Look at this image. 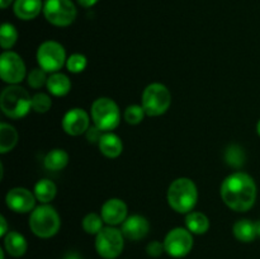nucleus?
<instances>
[{
	"label": "nucleus",
	"mask_w": 260,
	"mask_h": 259,
	"mask_svg": "<svg viewBox=\"0 0 260 259\" xmlns=\"http://www.w3.org/2000/svg\"><path fill=\"white\" fill-rule=\"evenodd\" d=\"M220 195L229 208L236 212H246L255 203V180L248 173L235 172L223 179Z\"/></svg>",
	"instance_id": "nucleus-1"
},
{
	"label": "nucleus",
	"mask_w": 260,
	"mask_h": 259,
	"mask_svg": "<svg viewBox=\"0 0 260 259\" xmlns=\"http://www.w3.org/2000/svg\"><path fill=\"white\" fill-rule=\"evenodd\" d=\"M197 201V185L189 178H178L168 188V203L178 213L192 212Z\"/></svg>",
	"instance_id": "nucleus-2"
},
{
	"label": "nucleus",
	"mask_w": 260,
	"mask_h": 259,
	"mask_svg": "<svg viewBox=\"0 0 260 259\" xmlns=\"http://www.w3.org/2000/svg\"><path fill=\"white\" fill-rule=\"evenodd\" d=\"M0 108L3 113L12 119L27 116L32 109V96L22 86L9 85L0 94Z\"/></svg>",
	"instance_id": "nucleus-3"
},
{
	"label": "nucleus",
	"mask_w": 260,
	"mask_h": 259,
	"mask_svg": "<svg viewBox=\"0 0 260 259\" xmlns=\"http://www.w3.org/2000/svg\"><path fill=\"white\" fill-rule=\"evenodd\" d=\"M60 215L48 203H42L30 212L29 228L32 233L38 238H52L60 230Z\"/></svg>",
	"instance_id": "nucleus-4"
},
{
	"label": "nucleus",
	"mask_w": 260,
	"mask_h": 259,
	"mask_svg": "<svg viewBox=\"0 0 260 259\" xmlns=\"http://www.w3.org/2000/svg\"><path fill=\"white\" fill-rule=\"evenodd\" d=\"M91 119L103 132H111L121 122V111L113 99L102 96L91 104Z\"/></svg>",
	"instance_id": "nucleus-5"
},
{
	"label": "nucleus",
	"mask_w": 260,
	"mask_h": 259,
	"mask_svg": "<svg viewBox=\"0 0 260 259\" xmlns=\"http://www.w3.org/2000/svg\"><path fill=\"white\" fill-rule=\"evenodd\" d=\"M142 107L147 116L157 117L164 114L172 104V94L161 83H152L142 93Z\"/></svg>",
	"instance_id": "nucleus-6"
},
{
	"label": "nucleus",
	"mask_w": 260,
	"mask_h": 259,
	"mask_svg": "<svg viewBox=\"0 0 260 259\" xmlns=\"http://www.w3.org/2000/svg\"><path fill=\"white\" fill-rule=\"evenodd\" d=\"M124 246V236L114 226L103 228L95 235V249L104 259H116Z\"/></svg>",
	"instance_id": "nucleus-7"
},
{
	"label": "nucleus",
	"mask_w": 260,
	"mask_h": 259,
	"mask_svg": "<svg viewBox=\"0 0 260 259\" xmlns=\"http://www.w3.org/2000/svg\"><path fill=\"white\" fill-rule=\"evenodd\" d=\"M78 10L71 0H46L43 15L46 20L56 27H68L75 20Z\"/></svg>",
	"instance_id": "nucleus-8"
},
{
	"label": "nucleus",
	"mask_w": 260,
	"mask_h": 259,
	"mask_svg": "<svg viewBox=\"0 0 260 259\" xmlns=\"http://www.w3.org/2000/svg\"><path fill=\"white\" fill-rule=\"evenodd\" d=\"M36 57L40 68L51 74L57 73L68 60L63 46L56 41H45L41 43Z\"/></svg>",
	"instance_id": "nucleus-9"
},
{
	"label": "nucleus",
	"mask_w": 260,
	"mask_h": 259,
	"mask_svg": "<svg viewBox=\"0 0 260 259\" xmlns=\"http://www.w3.org/2000/svg\"><path fill=\"white\" fill-rule=\"evenodd\" d=\"M165 251L173 258H183L188 255L193 248L192 233L187 228L172 229L164 239Z\"/></svg>",
	"instance_id": "nucleus-10"
},
{
	"label": "nucleus",
	"mask_w": 260,
	"mask_h": 259,
	"mask_svg": "<svg viewBox=\"0 0 260 259\" xmlns=\"http://www.w3.org/2000/svg\"><path fill=\"white\" fill-rule=\"evenodd\" d=\"M0 76L4 83L17 85L25 78L23 58L13 51H4L0 56Z\"/></svg>",
	"instance_id": "nucleus-11"
},
{
	"label": "nucleus",
	"mask_w": 260,
	"mask_h": 259,
	"mask_svg": "<svg viewBox=\"0 0 260 259\" xmlns=\"http://www.w3.org/2000/svg\"><path fill=\"white\" fill-rule=\"evenodd\" d=\"M35 193L23 187H15L8 190L5 196V203L12 211L17 213H27L36 208Z\"/></svg>",
	"instance_id": "nucleus-12"
},
{
	"label": "nucleus",
	"mask_w": 260,
	"mask_h": 259,
	"mask_svg": "<svg viewBox=\"0 0 260 259\" xmlns=\"http://www.w3.org/2000/svg\"><path fill=\"white\" fill-rule=\"evenodd\" d=\"M90 127L89 114L83 108H73L63 114L62 128L70 136H80Z\"/></svg>",
	"instance_id": "nucleus-13"
},
{
	"label": "nucleus",
	"mask_w": 260,
	"mask_h": 259,
	"mask_svg": "<svg viewBox=\"0 0 260 259\" xmlns=\"http://www.w3.org/2000/svg\"><path fill=\"white\" fill-rule=\"evenodd\" d=\"M101 215L108 226L122 225L127 216V205L119 198H111L103 203Z\"/></svg>",
	"instance_id": "nucleus-14"
},
{
	"label": "nucleus",
	"mask_w": 260,
	"mask_h": 259,
	"mask_svg": "<svg viewBox=\"0 0 260 259\" xmlns=\"http://www.w3.org/2000/svg\"><path fill=\"white\" fill-rule=\"evenodd\" d=\"M121 231L124 238L128 239V240H141L149 234L150 223L144 216L131 215L123 221Z\"/></svg>",
	"instance_id": "nucleus-15"
},
{
	"label": "nucleus",
	"mask_w": 260,
	"mask_h": 259,
	"mask_svg": "<svg viewBox=\"0 0 260 259\" xmlns=\"http://www.w3.org/2000/svg\"><path fill=\"white\" fill-rule=\"evenodd\" d=\"M13 10L19 19L30 20L43 12V3L42 0H15Z\"/></svg>",
	"instance_id": "nucleus-16"
},
{
	"label": "nucleus",
	"mask_w": 260,
	"mask_h": 259,
	"mask_svg": "<svg viewBox=\"0 0 260 259\" xmlns=\"http://www.w3.org/2000/svg\"><path fill=\"white\" fill-rule=\"evenodd\" d=\"M98 146L102 154L109 159H116L123 151L122 140L113 132H104L102 139L99 140Z\"/></svg>",
	"instance_id": "nucleus-17"
},
{
	"label": "nucleus",
	"mask_w": 260,
	"mask_h": 259,
	"mask_svg": "<svg viewBox=\"0 0 260 259\" xmlns=\"http://www.w3.org/2000/svg\"><path fill=\"white\" fill-rule=\"evenodd\" d=\"M4 248L12 256L19 258L27 251L28 244L24 236L17 231H9L4 236Z\"/></svg>",
	"instance_id": "nucleus-18"
},
{
	"label": "nucleus",
	"mask_w": 260,
	"mask_h": 259,
	"mask_svg": "<svg viewBox=\"0 0 260 259\" xmlns=\"http://www.w3.org/2000/svg\"><path fill=\"white\" fill-rule=\"evenodd\" d=\"M47 90L55 96H65L71 90V81L62 73H53L47 79Z\"/></svg>",
	"instance_id": "nucleus-19"
},
{
	"label": "nucleus",
	"mask_w": 260,
	"mask_h": 259,
	"mask_svg": "<svg viewBox=\"0 0 260 259\" xmlns=\"http://www.w3.org/2000/svg\"><path fill=\"white\" fill-rule=\"evenodd\" d=\"M233 233L238 240L243 241V243H250L258 236L256 222H253L248 218L236 221L233 226Z\"/></svg>",
	"instance_id": "nucleus-20"
},
{
	"label": "nucleus",
	"mask_w": 260,
	"mask_h": 259,
	"mask_svg": "<svg viewBox=\"0 0 260 259\" xmlns=\"http://www.w3.org/2000/svg\"><path fill=\"white\" fill-rule=\"evenodd\" d=\"M185 228L196 235L206 234L210 229V220L207 216L198 211H192L185 216Z\"/></svg>",
	"instance_id": "nucleus-21"
},
{
	"label": "nucleus",
	"mask_w": 260,
	"mask_h": 259,
	"mask_svg": "<svg viewBox=\"0 0 260 259\" xmlns=\"http://www.w3.org/2000/svg\"><path fill=\"white\" fill-rule=\"evenodd\" d=\"M69 164V154L63 149H53L47 152L43 160L46 169L58 172Z\"/></svg>",
	"instance_id": "nucleus-22"
},
{
	"label": "nucleus",
	"mask_w": 260,
	"mask_h": 259,
	"mask_svg": "<svg viewBox=\"0 0 260 259\" xmlns=\"http://www.w3.org/2000/svg\"><path fill=\"white\" fill-rule=\"evenodd\" d=\"M18 142V132L12 124L2 122L0 123V152L7 154L14 149Z\"/></svg>",
	"instance_id": "nucleus-23"
},
{
	"label": "nucleus",
	"mask_w": 260,
	"mask_h": 259,
	"mask_svg": "<svg viewBox=\"0 0 260 259\" xmlns=\"http://www.w3.org/2000/svg\"><path fill=\"white\" fill-rule=\"evenodd\" d=\"M33 193H35L37 201H40L41 203H50L56 197L57 187L52 180L45 178V179H40L36 183Z\"/></svg>",
	"instance_id": "nucleus-24"
},
{
	"label": "nucleus",
	"mask_w": 260,
	"mask_h": 259,
	"mask_svg": "<svg viewBox=\"0 0 260 259\" xmlns=\"http://www.w3.org/2000/svg\"><path fill=\"white\" fill-rule=\"evenodd\" d=\"M18 40V30L15 27L10 23H3L2 28H0V45H2L3 50L9 51L15 45Z\"/></svg>",
	"instance_id": "nucleus-25"
},
{
	"label": "nucleus",
	"mask_w": 260,
	"mask_h": 259,
	"mask_svg": "<svg viewBox=\"0 0 260 259\" xmlns=\"http://www.w3.org/2000/svg\"><path fill=\"white\" fill-rule=\"evenodd\" d=\"M225 160L231 168H241L245 163V152H244L243 147H240L239 145L234 144L226 149L225 151Z\"/></svg>",
	"instance_id": "nucleus-26"
},
{
	"label": "nucleus",
	"mask_w": 260,
	"mask_h": 259,
	"mask_svg": "<svg viewBox=\"0 0 260 259\" xmlns=\"http://www.w3.org/2000/svg\"><path fill=\"white\" fill-rule=\"evenodd\" d=\"M103 217L95 212H90L83 218V229L86 234L96 235L103 229Z\"/></svg>",
	"instance_id": "nucleus-27"
},
{
	"label": "nucleus",
	"mask_w": 260,
	"mask_h": 259,
	"mask_svg": "<svg viewBox=\"0 0 260 259\" xmlns=\"http://www.w3.org/2000/svg\"><path fill=\"white\" fill-rule=\"evenodd\" d=\"M145 114H146V112H145L144 107L139 106V104H132L124 109L123 117L127 123L139 124L144 121Z\"/></svg>",
	"instance_id": "nucleus-28"
},
{
	"label": "nucleus",
	"mask_w": 260,
	"mask_h": 259,
	"mask_svg": "<svg viewBox=\"0 0 260 259\" xmlns=\"http://www.w3.org/2000/svg\"><path fill=\"white\" fill-rule=\"evenodd\" d=\"M52 107L51 96L46 93H37L32 96V109L37 113H46Z\"/></svg>",
	"instance_id": "nucleus-29"
},
{
	"label": "nucleus",
	"mask_w": 260,
	"mask_h": 259,
	"mask_svg": "<svg viewBox=\"0 0 260 259\" xmlns=\"http://www.w3.org/2000/svg\"><path fill=\"white\" fill-rule=\"evenodd\" d=\"M86 65H88V60L84 55L81 53H73L71 56H69L68 60H66V68L70 73L73 74H79L81 71L85 70Z\"/></svg>",
	"instance_id": "nucleus-30"
},
{
	"label": "nucleus",
	"mask_w": 260,
	"mask_h": 259,
	"mask_svg": "<svg viewBox=\"0 0 260 259\" xmlns=\"http://www.w3.org/2000/svg\"><path fill=\"white\" fill-rule=\"evenodd\" d=\"M28 85L33 89H40L47 84V71L43 70L42 68H36L28 74Z\"/></svg>",
	"instance_id": "nucleus-31"
},
{
	"label": "nucleus",
	"mask_w": 260,
	"mask_h": 259,
	"mask_svg": "<svg viewBox=\"0 0 260 259\" xmlns=\"http://www.w3.org/2000/svg\"><path fill=\"white\" fill-rule=\"evenodd\" d=\"M162 251H165V248L164 243H161V241L154 240L151 243H149V245L146 246V253L150 256H154V258H157V256L161 255Z\"/></svg>",
	"instance_id": "nucleus-32"
},
{
	"label": "nucleus",
	"mask_w": 260,
	"mask_h": 259,
	"mask_svg": "<svg viewBox=\"0 0 260 259\" xmlns=\"http://www.w3.org/2000/svg\"><path fill=\"white\" fill-rule=\"evenodd\" d=\"M85 134H86V139H88L89 142L98 144L99 140L102 139V136H103L104 132L102 131L101 128H98L96 126H93V127H89V130L85 132Z\"/></svg>",
	"instance_id": "nucleus-33"
},
{
	"label": "nucleus",
	"mask_w": 260,
	"mask_h": 259,
	"mask_svg": "<svg viewBox=\"0 0 260 259\" xmlns=\"http://www.w3.org/2000/svg\"><path fill=\"white\" fill-rule=\"evenodd\" d=\"M8 233H9V231H8L7 220H5L4 216H0V236H2V238H4Z\"/></svg>",
	"instance_id": "nucleus-34"
},
{
	"label": "nucleus",
	"mask_w": 260,
	"mask_h": 259,
	"mask_svg": "<svg viewBox=\"0 0 260 259\" xmlns=\"http://www.w3.org/2000/svg\"><path fill=\"white\" fill-rule=\"evenodd\" d=\"M99 0H78L79 5H81L83 8H91L98 3Z\"/></svg>",
	"instance_id": "nucleus-35"
},
{
	"label": "nucleus",
	"mask_w": 260,
	"mask_h": 259,
	"mask_svg": "<svg viewBox=\"0 0 260 259\" xmlns=\"http://www.w3.org/2000/svg\"><path fill=\"white\" fill-rule=\"evenodd\" d=\"M63 259H81V256L78 253H75V251H70V253L66 254Z\"/></svg>",
	"instance_id": "nucleus-36"
},
{
	"label": "nucleus",
	"mask_w": 260,
	"mask_h": 259,
	"mask_svg": "<svg viewBox=\"0 0 260 259\" xmlns=\"http://www.w3.org/2000/svg\"><path fill=\"white\" fill-rule=\"evenodd\" d=\"M12 3L13 0H0V7H2V9H5V8L9 7Z\"/></svg>",
	"instance_id": "nucleus-37"
},
{
	"label": "nucleus",
	"mask_w": 260,
	"mask_h": 259,
	"mask_svg": "<svg viewBox=\"0 0 260 259\" xmlns=\"http://www.w3.org/2000/svg\"><path fill=\"white\" fill-rule=\"evenodd\" d=\"M256 230H258V236L260 238V221L256 222Z\"/></svg>",
	"instance_id": "nucleus-38"
},
{
	"label": "nucleus",
	"mask_w": 260,
	"mask_h": 259,
	"mask_svg": "<svg viewBox=\"0 0 260 259\" xmlns=\"http://www.w3.org/2000/svg\"><path fill=\"white\" fill-rule=\"evenodd\" d=\"M256 131H258V135L260 136V119H259L258 124H256Z\"/></svg>",
	"instance_id": "nucleus-39"
},
{
	"label": "nucleus",
	"mask_w": 260,
	"mask_h": 259,
	"mask_svg": "<svg viewBox=\"0 0 260 259\" xmlns=\"http://www.w3.org/2000/svg\"><path fill=\"white\" fill-rule=\"evenodd\" d=\"M0 259H4V250L0 249Z\"/></svg>",
	"instance_id": "nucleus-40"
}]
</instances>
